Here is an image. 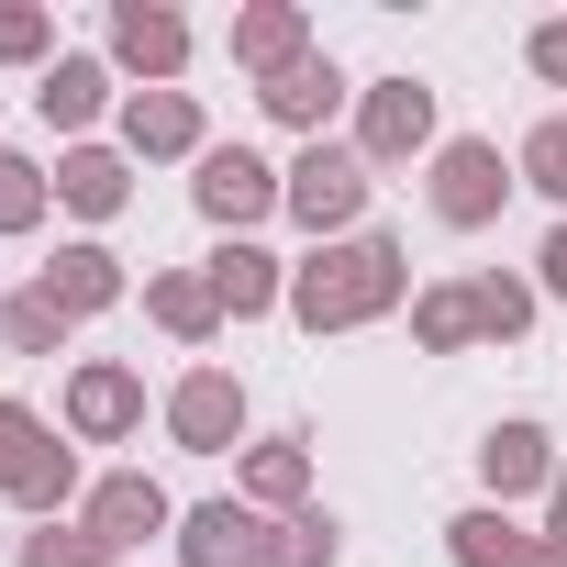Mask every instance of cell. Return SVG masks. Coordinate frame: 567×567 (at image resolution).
Returning <instances> with one entry per match:
<instances>
[{"label":"cell","instance_id":"obj_26","mask_svg":"<svg viewBox=\"0 0 567 567\" xmlns=\"http://www.w3.org/2000/svg\"><path fill=\"white\" fill-rule=\"evenodd\" d=\"M0 346H12V357H56L68 346V312L45 290H12V301H0Z\"/></svg>","mask_w":567,"mask_h":567},{"label":"cell","instance_id":"obj_1","mask_svg":"<svg viewBox=\"0 0 567 567\" xmlns=\"http://www.w3.org/2000/svg\"><path fill=\"white\" fill-rule=\"evenodd\" d=\"M401 290H412V256H401V234H346V245H312L301 267H290V312H301V334H357V323H379V312H401Z\"/></svg>","mask_w":567,"mask_h":567},{"label":"cell","instance_id":"obj_28","mask_svg":"<svg viewBox=\"0 0 567 567\" xmlns=\"http://www.w3.org/2000/svg\"><path fill=\"white\" fill-rule=\"evenodd\" d=\"M23 567H123V556H112L90 523H34V534H23Z\"/></svg>","mask_w":567,"mask_h":567},{"label":"cell","instance_id":"obj_5","mask_svg":"<svg viewBox=\"0 0 567 567\" xmlns=\"http://www.w3.org/2000/svg\"><path fill=\"white\" fill-rule=\"evenodd\" d=\"M278 189H290V167H267L256 145H200V178H189L200 223L245 234V223H267V212H278Z\"/></svg>","mask_w":567,"mask_h":567},{"label":"cell","instance_id":"obj_27","mask_svg":"<svg viewBox=\"0 0 567 567\" xmlns=\"http://www.w3.org/2000/svg\"><path fill=\"white\" fill-rule=\"evenodd\" d=\"M467 290H478V334H489V346H512V334L534 323V278L489 267V278H467Z\"/></svg>","mask_w":567,"mask_h":567},{"label":"cell","instance_id":"obj_25","mask_svg":"<svg viewBox=\"0 0 567 567\" xmlns=\"http://www.w3.org/2000/svg\"><path fill=\"white\" fill-rule=\"evenodd\" d=\"M45 200H56V167H34V156L0 145V234H34V223H45Z\"/></svg>","mask_w":567,"mask_h":567},{"label":"cell","instance_id":"obj_4","mask_svg":"<svg viewBox=\"0 0 567 567\" xmlns=\"http://www.w3.org/2000/svg\"><path fill=\"white\" fill-rule=\"evenodd\" d=\"M512 189H523V167H501V145H489V134L434 145V223L478 234V223H501V200H512Z\"/></svg>","mask_w":567,"mask_h":567},{"label":"cell","instance_id":"obj_23","mask_svg":"<svg viewBox=\"0 0 567 567\" xmlns=\"http://www.w3.org/2000/svg\"><path fill=\"white\" fill-rule=\"evenodd\" d=\"M412 346H423V357H467V346H478V290H467V278L412 290Z\"/></svg>","mask_w":567,"mask_h":567},{"label":"cell","instance_id":"obj_21","mask_svg":"<svg viewBox=\"0 0 567 567\" xmlns=\"http://www.w3.org/2000/svg\"><path fill=\"white\" fill-rule=\"evenodd\" d=\"M145 323L178 334V346H212V334H223V301H212L200 267H156V278H145Z\"/></svg>","mask_w":567,"mask_h":567},{"label":"cell","instance_id":"obj_12","mask_svg":"<svg viewBox=\"0 0 567 567\" xmlns=\"http://www.w3.org/2000/svg\"><path fill=\"white\" fill-rule=\"evenodd\" d=\"M212 278V301H223V323H256V312H278V301H290V267H278L256 234H223V256L200 267Z\"/></svg>","mask_w":567,"mask_h":567},{"label":"cell","instance_id":"obj_9","mask_svg":"<svg viewBox=\"0 0 567 567\" xmlns=\"http://www.w3.org/2000/svg\"><path fill=\"white\" fill-rule=\"evenodd\" d=\"M134 423H145V379H134L123 357H90V368L68 379V434H79V445H123Z\"/></svg>","mask_w":567,"mask_h":567},{"label":"cell","instance_id":"obj_19","mask_svg":"<svg viewBox=\"0 0 567 567\" xmlns=\"http://www.w3.org/2000/svg\"><path fill=\"white\" fill-rule=\"evenodd\" d=\"M256 101H267V123H290V134H312V145H323V123L346 112V68H334V56H301L290 79H267Z\"/></svg>","mask_w":567,"mask_h":567},{"label":"cell","instance_id":"obj_30","mask_svg":"<svg viewBox=\"0 0 567 567\" xmlns=\"http://www.w3.org/2000/svg\"><path fill=\"white\" fill-rule=\"evenodd\" d=\"M45 45H56V23L34 12V0H0V68H34Z\"/></svg>","mask_w":567,"mask_h":567},{"label":"cell","instance_id":"obj_10","mask_svg":"<svg viewBox=\"0 0 567 567\" xmlns=\"http://www.w3.org/2000/svg\"><path fill=\"white\" fill-rule=\"evenodd\" d=\"M79 523H90L112 556H134L145 534H167V523H178V501H167L145 467H112V478H90V512H79Z\"/></svg>","mask_w":567,"mask_h":567},{"label":"cell","instance_id":"obj_32","mask_svg":"<svg viewBox=\"0 0 567 567\" xmlns=\"http://www.w3.org/2000/svg\"><path fill=\"white\" fill-rule=\"evenodd\" d=\"M545 556L567 567V456H556V489H545Z\"/></svg>","mask_w":567,"mask_h":567},{"label":"cell","instance_id":"obj_3","mask_svg":"<svg viewBox=\"0 0 567 567\" xmlns=\"http://www.w3.org/2000/svg\"><path fill=\"white\" fill-rule=\"evenodd\" d=\"M278 212L312 223V245L368 234V223H357V212H368V156H357V145H301V167H290V189H278Z\"/></svg>","mask_w":567,"mask_h":567},{"label":"cell","instance_id":"obj_22","mask_svg":"<svg viewBox=\"0 0 567 567\" xmlns=\"http://www.w3.org/2000/svg\"><path fill=\"white\" fill-rule=\"evenodd\" d=\"M34 112H45L56 134H90V123L112 112V68H101V56H56L45 90H34Z\"/></svg>","mask_w":567,"mask_h":567},{"label":"cell","instance_id":"obj_6","mask_svg":"<svg viewBox=\"0 0 567 567\" xmlns=\"http://www.w3.org/2000/svg\"><path fill=\"white\" fill-rule=\"evenodd\" d=\"M357 156H368V167H412V156H434V90H423V79H379V90H357Z\"/></svg>","mask_w":567,"mask_h":567},{"label":"cell","instance_id":"obj_14","mask_svg":"<svg viewBox=\"0 0 567 567\" xmlns=\"http://www.w3.org/2000/svg\"><path fill=\"white\" fill-rule=\"evenodd\" d=\"M478 478H489V512H512L523 489H556V445H545V423H489V445H478Z\"/></svg>","mask_w":567,"mask_h":567},{"label":"cell","instance_id":"obj_2","mask_svg":"<svg viewBox=\"0 0 567 567\" xmlns=\"http://www.w3.org/2000/svg\"><path fill=\"white\" fill-rule=\"evenodd\" d=\"M0 501H23L34 523H56L79 501V445H56V423L34 401H0Z\"/></svg>","mask_w":567,"mask_h":567},{"label":"cell","instance_id":"obj_8","mask_svg":"<svg viewBox=\"0 0 567 567\" xmlns=\"http://www.w3.org/2000/svg\"><path fill=\"white\" fill-rule=\"evenodd\" d=\"M267 545H278V523H267L256 501H200V512H178V567H267Z\"/></svg>","mask_w":567,"mask_h":567},{"label":"cell","instance_id":"obj_18","mask_svg":"<svg viewBox=\"0 0 567 567\" xmlns=\"http://www.w3.org/2000/svg\"><path fill=\"white\" fill-rule=\"evenodd\" d=\"M34 290H45L68 323H90V312H112V301H123V256H112V245H56V267L34 278Z\"/></svg>","mask_w":567,"mask_h":567},{"label":"cell","instance_id":"obj_11","mask_svg":"<svg viewBox=\"0 0 567 567\" xmlns=\"http://www.w3.org/2000/svg\"><path fill=\"white\" fill-rule=\"evenodd\" d=\"M112 68H134L145 90H167L189 68V23L167 12V0H123V12H112Z\"/></svg>","mask_w":567,"mask_h":567},{"label":"cell","instance_id":"obj_29","mask_svg":"<svg viewBox=\"0 0 567 567\" xmlns=\"http://www.w3.org/2000/svg\"><path fill=\"white\" fill-rule=\"evenodd\" d=\"M512 167H523V189H545V200L567 212V112H545V123L523 134V156H512Z\"/></svg>","mask_w":567,"mask_h":567},{"label":"cell","instance_id":"obj_33","mask_svg":"<svg viewBox=\"0 0 567 567\" xmlns=\"http://www.w3.org/2000/svg\"><path fill=\"white\" fill-rule=\"evenodd\" d=\"M534 267H545V290H556V301H567V223H556V234H545V256H534Z\"/></svg>","mask_w":567,"mask_h":567},{"label":"cell","instance_id":"obj_20","mask_svg":"<svg viewBox=\"0 0 567 567\" xmlns=\"http://www.w3.org/2000/svg\"><path fill=\"white\" fill-rule=\"evenodd\" d=\"M445 556H456V567H556V556H545V534H523V523H512V512H489V501L445 523Z\"/></svg>","mask_w":567,"mask_h":567},{"label":"cell","instance_id":"obj_16","mask_svg":"<svg viewBox=\"0 0 567 567\" xmlns=\"http://www.w3.org/2000/svg\"><path fill=\"white\" fill-rule=\"evenodd\" d=\"M123 156H200V101L189 90H123Z\"/></svg>","mask_w":567,"mask_h":567},{"label":"cell","instance_id":"obj_24","mask_svg":"<svg viewBox=\"0 0 567 567\" xmlns=\"http://www.w3.org/2000/svg\"><path fill=\"white\" fill-rule=\"evenodd\" d=\"M267 567H346V523L312 501V512H290L278 523V545H267Z\"/></svg>","mask_w":567,"mask_h":567},{"label":"cell","instance_id":"obj_13","mask_svg":"<svg viewBox=\"0 0 567 567\" xmlns=\"http://www.w3.org/2000/svg\"><path fill=\"white\" fill-rule=\"evenodd\" d=\"M301 56H312L301 0H245V12H234V68H256V90H267V79H290Z\"/></svg>","mask_w":567,"mask_h":567},{"label":"cell","instance_id":"obj_17","mask_svg":"<svg viewBox=\"0 0 567 567\" xmlns=\"http://www.w3.org/2000/svg\"><path fill=\"white\" fill-rule=\"evenodd\" d=\"M56 200H68L79 223H112V212L134 200V156H123V145H68V156H56Z\"/></svg>","mask_w":567,"mask_h":567},{"label":"cell","instance_id":"obj_7","mask_svg":"<svg viewBox=\"0 0 567 567\" xmlns=\"http://www.w3.org/2000/svg\"><path fill=\"white\" fill-rule=\"evenodd\" d=\"M167 434H178L189 456H234V445H245V379H234V368H189V379L167 390Z\"/></svg>","mask_w":567,"mask_h":567},{"label":"cell","instance_id":"obj_15","mask_svg":"<svg viewBox=\"0 0 567 567\" xmlns=\"http://www.w3.org/2000/svg\"><path fill=\"white\" fill-rule=\"evenodd\" d=\"M234 501H256V512H312V434H267V445H245V489Z\"/></svg>","mask_w":567,"mask_h":567},{"label":"cell","instance_id":"obj_31","mask_svg":"<svg viewBox=\"0 0 567 567\" xmlns=\"http://www.w3.org/2000/svg\"><path fill=\"white\" fill-rule=\"evenodd\" d=\"M523 56H534V79H545V90H567V23H534V45H523Z\"/></svg>","mask_w":567,"mask_h":567}]
</instances>
